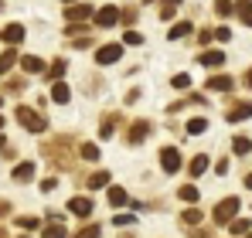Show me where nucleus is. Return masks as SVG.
I'll return each instance as SVG.
<instances>
[{
    "label": "nucleus",
    "mask_w": 252,
    "mask_h": 238,
    "mask_svg": "<svg viewBox=\"0 0 252 238\" xmlns=\"http://www.w3.org/2000/svg\"><path fill=\"white\" fill-rule=\"evenodd\" d=\"M17 122H21L28 133H44V129H48V119H44L38 109H31V106H17Z\"/></svg>",
    "instance_id": "nucleus-1"
},
{
    "label": "nucleus",
    "mask_w": 252,
    "mask_h": 238,
    "mask_svg": "<svg viewBox=\"0 0 252 238\" xmlns=\"http://www.w3.org/2000/svg\"><path fill=\"white\" fill-rule=\"evenodd\" d=\"M239 208H242V201H239V198L218 201V204H215V211H211L215 225H232V221H235V214H239Z\"/></svg>",
    "instance_id": "nucleus-2"
},
{
    "label": "nucleus",
    "mask_w": 252,
    "mask_h": 238,
    "mask_svg": "<svg viewBox=\"0 0 252 238\" xmlns=\"http://www.w3.org/2000/svg\"><path fill=\"white\" fill-rule=\"evenodd\" d=\"M68 147H72V140L68 136H62L58 143L51 140V143H44V157H55V167H72V160H68Z\"/></svg>",
    "instance_id": "nucleus-3"
},
{
    "label": "nucleus",
    "mask_w": 252,
    "mask_h": 238,
    "mask_svg": "<svg viewBox=\"0 0 252 238\" xmlns=\"http://www.w3.org/2000/svg\"><path fill=\"white\" fill-rule=\"evenodd\" d=\"M123 41H109V44H102V48H99V51H95V61H99V65H116V61H120V58H123Z\"/></svg>",
    "instance_id": "nucleus-4"
},
{
    "label": "nucleus",
    "mask_w": 252,
    "mask_h": 238,
    "mask_svg": "<svg viewBox=\"0 0 252 238\" xmlns=\"http://www.w3.org/2000/svg\"><path fill=\"white\" fill-rule=\"evenodd\" d=\"M89 17H95L92 3H68V7H65V21H68V24H85Z\"/></svg>",
    "instance_id": "nucleus-5"
},
{
    "label": "nucleus",
    "mask_w": 252,
    "mask_h": 238,
    "mask_svg": "<svg viewBox=\"0 0 252 238\" xmlns=\"http://www.w3.org/2000/svg\"><path fill=\"white\" fill-rule=\"evenodd\" d=\"M160 170L164 174H177L181 170V150L177 147H164L160 150Z\"/></svg>",
    "instance_id": "nucleus-6"
},
{
    "label": "nucleus",
    "mask_w": 252,
    "mask_h": 238,
    "mask_svg": "<svg viewBox=\"0 0 252 238\" xmlns=\"http://www.w3.org/2000/svg\"><path fill=\"white\" fill-rule=\"evenodd\" d=\"M120 17H123V14L109 3V7H99L92 21H95V28H116V24H120Z\"/></svg>",
    "instance_id": "nucleus-7"
},
{
    "label": "nucleus",
    "mask_w": 252,
    "mask_h": 238,
    "mask_svg": "<svg viewBox=\"0 0 252 238\" xmlns=\"http://www.w3.org/2000/svg\"><path fill=\"white\" fill-rule=\"evenodd\" d=\"M147 136H150V122H147V119H133V122H129V133H126V143L136 147V143H143Z\"/></svg>",
    "instance_id": "nucleus-8"
},
{
    "label": "nucleus",
    "mask_w": 252,
    "mask_h": 238,
    "mask_svg": "<svg viewBox=\"0 0 252 238\" xmlns=\"http://www.w3.org/2000/svg\"><path fill=\"white\" fill-rule=\"evenodd\" d=\"M205 85H208V92H232V89H235V79L225 75V72H215Z\"/></svg>",
    "instance_id": "nucleus-9"
},
{
    "label": "nucleus",
    "mask_w": 252,
    "mask_h": 238,
    "mask_svg": "<svg viewBox=\"0 0 252 238\" xmlns=\"http://www.w3.org/2000/svg\"><path fill=\"white\" fill-rule=\"evenodd\" d=\"M252 116V102H232V109L225 113V119L228 122H242V119Z\"/></svg>",
    "instance_id": "nucleus-10"
},
{
    "label": "nucleus",
    "mask_w": 252,
    "mask_h": 238,
    "mask_svg": "<svg viewBox=\"0 0 252 238\" xmlns=\"http://www.w3.org/2000/svg\"><path fill=\"white\" fill-rule=\"evenodd\" d=\"M198 61H201L205 68H221V65H225V55H221L218 48H208V51L198 55Z\"/></svg>",
    "instance_id": "nucleus-11"
},
{
    "label": "nucleus",
    "mask_w": 252,
    "mask_h": 238,
    "mask_svg": "<svg viewBox=\"0 0 252 238\" xmlns=\"http://www.w3.org/2000/svg\"><path fill=\"white\" fill-rule=\"evenodd\" d=\"M116 126H120V113H113V116H102V122H99V140H113Z\"/></svg>",
    "instance_id": "nucleus-12"
},
{
    "label": "nucleus",
    "mask_w": 252,
    "mask_h": 238,
    "mask_svg": "<svg viewBox=\"0 0 252 238\" xmlns=\"http://www.w3.org/2000/svg\"><path fill=\"white\" fill-rule=\"evenodd\" d=\"M208 163H211V160L205 157V153H194V157L188 160V174H191V177H194V180H198V177H201V174H205V170H208Z\"/></svg>",
    "instance_id": "nucleus-13"
},
{
    "label": "nucleus",
    "mask_w": 252,
    "mask_h": 238,
    "mask_svg": "<svg viewBox=\"0 0 252 238\" xmlns=\"http://www.w3.org/2000/svg\"><path fill=\"white\" fill-rule=\"evenodd\" d=\"M68 211L79 214V218H89L92 214V198H72L68 201Z\"/></svg>",
    "instance_id": "nucleus-14"
},
{
    "label": "nucleus",
    "mask_w": 252,
    "mask_h": 238,
    "mask_svg": "<svg viewBox=\"0 0 252 238\" xmlns=\"http://www.w3.org/2000/svg\"><path fill=\"white\" fill-rule=\"evenodd\" d=\"M0 38L14 48V44H21V41H24V28H21V24H7V28L0 31Z\"/></svg>",
    "instance_id": "nucleus-15"
},
{
    "label": "nucleus",
    "mask_w": 252,
    "mask_h": 238,
    "mask_svg": "<svg viewBox=\"0 0 252 238\" xmlns=\"http://www.w3.org/2000/svg\"><path fill=\"white\" fill-rule=\"evenodd\" d=\"M10 177H14L17 184H28V180H34V163H28V160H24V163H17Z\"/></svg>",
    "instance_id": "nucleus-16"
},
{
    "label": "nucleus",
    "mask_w": 252,
    "mask_h": 238,
    "mask_svg": "<svg viewBox=\"0 0 252 238\" xmlns=\"http://www.w3.org/2000/svg\"><path fill=\"white\" fill-rule=\"evenodd\" d=\"M109 184H113L109 170H95V174H92V177L85 180V187H89V191H99V187H109Z\"/></svg>",
    "instance_id": "nucleus-17"
},
{
    "label": "nucleus",
    "mask_w": 252,
    "mask_h": 238,
    "mask_svg": "<svg viewBox=\"0 0 252 238\" xmlns=\"http://www.w3.org/2000/svg\"><path fill=\"white\" fill-rule=\"evenodd\" d=\"M232 150H235V157H249V153H252V140L246 136V133L232 136Z\"/></svg>",
    "instance_id": "nucleus-18"
},
{
    "label": "nucleus",
    "mask_w": 252,
    "mask_h": 238,
    "mask_svg": "<svg viewBox=\"0 0 252 238\" xmlns=\"http://www.w3.org/2000/svg\"><path fill=\"white\" fill-rule=\"evenodd\" d=\"M21 68H24L28 75H38V72H44V61L38 55H24V58H21Z\"/></svg>",
    "instance_id": "nucleus-19"
},
{
    "label": "nucleus",
    "mask_w": 252,
    "mask_h": 238,
    "mask_svg": "<svg viewBox=\"0 0 252 238\" xmlns=\"http://www.w3.org/2000/svg\"><path fill=\"white\" fill-rule=\"evenodd\" d=\"M51 99H55L58 106H65V102L72 99V92H68V85H65V82H51Z\"/></svg>",
    "instance_id": "nucleus-20"
},
{
    "label": "nucleus",
    "mask_w": 252,
    "mask_h": 238,
    "mask_svg": "<svg viewBox=\"0 0 252 238\" xmlns=\"http://www.w3.org/2000/svg\"><path fill=\"white\" fill-rule=\"evenodd\" d=\"M235 14H239V21H242L246 28H252V0H239V3H235Z\"/></svg>",
    "instance_id": "nucleus-21"
},
{
    "label": "nucleus",
    "mask_w": 252,
    "mask_h": 238,
    "mask_svg": "<svg viewBox=\"0 0 252 238\" xmlns=\"http://www.w3.org/2000/svg\"><path fill=\"white\" fill-rule=\"evenodd\" d=\"M191 31H194V24H191V21H177V24L167 31V38L177 41V38H184V34H191Z\"/></svg>",
    "instance_id": "nucleus-22"
},
{
    "label": "nucleus",
    "mask_w": 252,
    "mask_h": 238,
    "mask_svg": "<svg viewBox=\"0 0 252 238\" xmlns=\"http://www.w3.org/2000/svg\"><path fill=\"white\" fill-rule=\"evenodd\" d=\"M41 238H68V232H65V225H62V221H51V225L41 232Z\"/></svg>",
    "instance_id": "nucleus-23"
},
{
    "label": "nucleus",
    "mask_w": 252,
    "mask_h": 238,
    "mask_svg": "<svg viewBox=\"0 0 252 238\" xmlns=\"http://www.w3.org/2000/svg\"><path fill=\"white\" fill-rule=\"evenodd\" d=\"M65 68H68V61H65V58H58V61H55V65L48 68V82H62Z\"/></svg>",
    "instance_id": "nucleus-24"
},
{
    "label": "nucleus",
    "mask_w": 252,
    "mask_h": 238,
    "mask_svg": "<svg viewBox=\"0 0 252 238\" xmlns=\"http://www.w3.org/2000/svg\"><path fill=\"white\" fill-rule=\"evenodd\" d=\"M24 89H28V82H24V79H7V82H3V92H7V95H21Z\"/></svg>",
    "instance_id": "nucleus-25"
},
{
    "label": "nucleus",
    "mask_w": 252,
    "mask_h": 238,
    "mask_svg": "<svg viewBox=\"0 0 252 238\" xmlns=\"http://www.w3.org/2000/svg\"><path fill=\"white\" fill-rule=\"evenodd\" d=\"M198 194H201V191H198L194 184H184V187L177 191V198H181V201H188V204H198Z\"/></svg>",
    "instance_id": "nucleus-26"
},
{
    "label": "nucleus",
    "mask_w": 252,
    "mask_h": 238,
    "mask_svg": "<svg viewBox=\"0 0 252 238\" xmlns=\"http://www.w3.org/2000/svg\"><path fill=\"white\" fill-rule=\"evenodd\" d=\"M14 61H17V51H14V48H7V51L0 55V75H3V72H10V68H14Z\"/></svg>",
    "instance_id": "nucleus-27"
},
{
    "label": "nucleus",
    "mask_w": 252,
    "mask_h": 238,
    "mask_svg": "<svg viewBox=\"0 0 252 238\" xmlns=\"http://www.w3.org/2000/svg\"><path fill=\"white\" fill-rule=\"evenodd\" d=\"M181 221H184L188 228H191V225H201V211H198V204H194V208H188V211L181 214Z\"/></svg>",
    "instance_id": "nucleus-28"
},
{
    "label": "nucleus",
    "mask_w": 252,
    "mask_h": 238,
    "mask_svg": "<svg viewBox=\"0 0 252 238\" xmlns=\"http://www.w3.org/2000/svg\"><path fill=\"white\" fill-rule=\"evenodd\" d=\"M215 14H218V17H232V14H235V3H232V0H215Z\"/></svg>",
    "instance_id": "nucleus-29"
},
{
    "label": "nucleus",
    "mask_w": 252,
    "mask_h": 238,
    "mask_svg": "<svg viewBox=\"0 0 252 238\" xmlns=\"http://www.w3.org/2000/svg\"><path fill=\"white\" fill-rule=\"evenodd\" d=\"M228 228H232V235H249V232H252L249 218H235V221H232Z\"/></svg>",
    "instance_id": "nucleus-30"
},
{
    "label": "nucleus",
    "mask_w": 252,
    "mask_h": 238,
    "mask_svg": "<svg viewBox=\"0 0 252 238\" xmlns=\"http://www.w3.org/2000/svg\"><path fill=\"white\" fill-rule=\"evenodd\" d=\"M126 201H129V198H126L123 187H109V204H113V208H123Z\"/></svg>",
    "instance_id": "nucleus-31"
},
{
    "label": "nucleus",
    "mask_w": 252,
    "mask_h": 238,
    "mask_svg": "<svg viewBox=\"0 0 252 238\" xmlns=\"http://www.w3.org/2000/svg\"><path fill=\"white\" fill-rule=\"evenodd\" d=\"M123 44H129V48H140V44H143V34H140V31H133V28H126Z\"/></svg>",
    "instance_id": "nucleus-32"
},
{
    "label": "nucleus",
    "mask_w": 252,
    "mask_h": 238,
    "mask_svg": "<svg viewBox=\"0 0 252 238\" xmlns=\"http://www.w3.org/2000/svg\"><path fill=\"white\" fill-rule=\"evenodd\" d=\"M79 153H82V160H92V163H95V160H99V147H95V143H82Z\"/></svg>",
    "instance_id": "nucleus-33"
},
{
    "label": "nucleus",
    "mask_w": 252,
    "mask_h": 238,
    "mask_svg": "<svg viewBox=\"0 0 252 238\" xmlns=\"http://www.w3.org/2000/svg\"><path fill=\"white\" fill-rule=\"evenodd\" d=\"M170 85H174L177 92H184V89H191V75H188V72H181V75H174V79H170Z\"/></svg>",
    "instance_id": "nucleus-34"
},
{
    "label": "nucleus",
    "mask_w": 252,
    "mask_h": 238,
    "mask_svg": "<svg viewBox=\"0 0 252 238\" xmlns=\"http://www.w3.org/2000/svg\"><path fill=\"white\" fill-rule=\"evenodd\" d=\"M205 129H208V119H188V133H191V136H194V133H205Z\"/></svg>",
    "instance_id": "nucleus-35"
},
{
    "label": "nucleus",
    "mask_w": 252,
    "mask_h": 238,
    "mask_svg": "<svg viewBox=\"0 0 252 238\" xmlns=\"http://www.w3.org/2000/svg\"><path fill=\"white\" fill-rule=\"evenodd\" d=\"M72 238H99V225H85V228H79Z\"/></svg>",
    "instance_id": "nucleus-36"
},
{
    "label": "nucleus",
    "mask_w": 252,
    "mask_h": 238,
    "mask_svg": "<svg viewBox=\"0 0 252 238\" xmlns=\"http://www.w3.org/2000/svg\"><path fill=\"white\" fill-rule=\"evenodd\" d=\"M17 225H21V228H28V232H34V228H38V225H41V221H38V218H31V214H28V218H17Z\"/></svg>",
    "instance_id": "nucleus-37"
},
{
    "label": "nucleus",
    "mask_w": 252,
    "mask_h": 238,
    "mask_svg": "<svg viewBox=\"0 0 252 238\" xmlns=\"http://www.w3.org/2000/svg\"><path fill=\"white\" fill-rule=\"evenodd\" d=\"M120 21H123L126 28H133V21H136V7H126V10H123V17H120Z\"/></svg>",
    "instance_id": "nucleus-38"
},
{
    "label": "nucleus",
    "mask_w": 252,
    "mask_h": 238,
    "mask_svg": "<svg viewBox=\"0 0 252 238\" xmlns=\"http://www.w3.org/2000/svg\"><path fill=\"white\" fill-rule=\"evenodd\" d=\"M72 48H92V38L89 34H79V38H72Z\"/></svg>",
    "instance_id": "nucleus-39"
},
{
    "label": "nucleus",
    "mask_w": 252,
    "mask_h": 238,
    "mask_svg": "<svg viewBox=\"0 0 252 238\" xmlns=\"http://www.w3.org/2000/svg\"><path fill=\"white\" fill-rule=\"evenodd\" d=\"M65 34H68V38H79V34H85V24H68Z\"/></svg>",
    "instance_id": "nucleus-40"
},
{
    "label": "nucleus",
    "mask_w": 252,
    "mask_h": 238,
    "mask_svg": "<svg viewBox=\"0 0 252 238\" xmlns=\"http://www.w3.org/2000/svg\"><path fill=\"white\" fill-rule=\"evenodd\" d=\"M215 38H218V41H221V44H225V41L232 38V31H228V28L221 24V28H215Z\"/></svg>",
    "instance_id": "nucleus-41"
},
{
    "label": "nucleus",
    "mask_w": 252,
    "mask_h": 238,
    "mask_svg": "<svg viewBox=\"0 0 252 238\" xmlns=\"http://www.w3.org/2000/svg\"><path fill=\"white\" fill-rule=\"evenodd\" d=\"M160 17H164V21H170V17H174V3H167V0L160 3Z\"/></svg>",
    "instance_id": "nucleus-42"
},
{
    "label": "nucleus",
    "mask_w": 252,
    "mask_h": 238,
    "mask_svg": "<svg viewBox=\"0 0 252 238\" xmlns=\"http://www.w3.org/2000/svg\"><path fill=\"white\" fill-rule=\"evenodd\" d=\"M113 221H116V225H133V221H136V218H133V214H116V218H113Z\"/></svg>",
    "instance_id": "nucleus-43"
},
{
    "label": "nucleus",
    "mask_w": 252,
    "mask_h": 238,
    "mask_svg": "<svg viewBox=\"0 0 252 238\" xmlns=\"http://www.w3.org/2000/svg\"><path fill=\"white\" fill-rule=\"evenodd\" d=\"M215 174H228V160H225V157L215 163Z\"/></svg>",
    "instance_id": "nucleus-44"
},
{
    "label": "nucleus",
    "mask_w": 252,
    "mask_h": 238,
    "mask_svg": "<svg viewBox=\"0 0 252 238\" xmlns=\"http://www.w3.org/2000/svg\"><path fill=\"white\" fill-rule=\"evenodd\" d=\"M211 38H215V31H198V41H201V44H208Z\"/></svg>",
    "instance_id": "nucleus-45"
},
{
    "label": "nucleus",
    "mask_w": 252,
    "mask_h": 238,
    "mask_svg": "<svg viewBox=\"0 0 252 238\" xmlns=\"http://www.w3.org/2000/svg\"><path fill=\"white\" fill-rule=\"evenodd\" d=\"M136 99H140V89H129V92H126V102H129V106H133V102H136Z\"/></svg>",
    "instance_id": "nucleus-46"
},
{
    "label": "nucleus",
    "mask_w": 252,
    "mask_h": 238,
    "mask_svg": "<svg viewBox=\"0 0 252 238\" xmlns=\"http://www.w3.org/2000/svg\"><path fill=\"white\" fill-rule=\"evenodd\" d=\"M55 187H58V180H55V177H48V180L41 184V191H55Z\"/></svg>",
    "instance_id": "nucleus-47"
},
{
    "label": "nucleus",
    "mask_w": 252,
    "mask_h": 238,
    "mask_svg": "<svg viewBox=\"0 0 252 238\" xmlns=\"http://www.w3.org/2000/svg\"><path fill=\"white\" fill-rule=\"evenodd\" d=\"M242 85H246V89H252V68H246V75H242Z\"/></svg>",
    "instance_id": "nucleus-48"
},
{
    "label": "nucleus",
    "mask_w": 252,
    "mask_h": 238,
    "mask_svg": "<svg viewBox=\"0 0 252 238\" xmlns=\"http://www.w3.org/2000/svg\"><path fill=\"white\" fill-rule=\"evenodd\" d=\"M246 187H249V191H252V170H249V174H246Z\"/></svg>",
    "instance_id": "nucleus-49"
},
{
    "label": "nucleus",
    "mask_w": 252,
    "mask_h": 238,
    "mask_svg": "<svg viewBox=\"0 0 252 238\" xmlns=\"http://www.w3.org/2000/svg\"><path fill=\"white\" fill-rule=\"evenodd\" d=\"M167 3H174V7H177V3H184V0H167Z\"/></svg>",
    "instance_id": "nucleus-50"
},
{
    "label": "nucleus",
    "mask_w": 252,
    "mask_h": 238,
    "mask_svg": "<svg viewBox=\"0 0 252 238\" xmlns=\"http://www.w3.org/2000/svg\"><path fill=\"white\" fill-rule=\"evenodd\" d=\"M0 150H3V133H0Z\"/></svg>",
    "instance_id": "nucleus-51"
},
{
    "label": "nucleus",
    "mask_w": 252,
    "mask_h": 238,
    "mask_svg": "<svg viewBox=\"0 0 252 238\" xmlns=\"http://www.w3.org/2000/svg\"><path fill=\"white\" fill-rule=\"evenodd\" d=\"M0 133H3V116H0Z\"/></svg>",
    "instance_id": "nucleus-52"
},
{
    "label": "nucleus",
    "mask_w": 252,
    "mask_h": 238,
    "mask_svg": "<svg viewBox=\"0 0 252 238\" xmlns=\"http://www.w3.org/2000/svg\"><path fill=\"white\" fill-rule=\"evenodd\" d=\"M65 3H75V0H65Z\"/></svg>",
    "instance_id": "nucleus-53"
},
{
    "label": "nucleus",
    "mask_w": 252,
    "mask_h": 238,
    "mask_svg": "<svg viewBox=\"0 0 252 238\" xmlns=\"http://www.w3.org/2000/svg\"><path fill=\"white\" fill-rule=\"evenodd\" d=\"M0 106H3V95H0Z\"/></svg>",
    "instance_id": "nucleus-54"
},
{
    "label": "nucleus",
    "mask_w": 252,
    "mask_h": 238,
    "mask_svg": "<svg viewBox=\"0 0 252 238\" xmlns=\"http://www.w3.org/2000/svg\"><path fill=\"white\" fill-rule=\"evenodd\" d=\"M249 238H252V232H249Z\"/></svg>",
    "instance_id": "nucleus-55"
},
{
    "label": "nucleus",
    "mask_w": 252,
    "mask_h": 238,
    "mask_svg": "<svg viewBox=\"0 0 252 238\" xmlns=\"http://www.w3.org/2000/svg\"><path fill=\"white\" fill-rule=\"evenodd\" d=\"M0 7H3V3H0Z\"/></svg>",
    "instance_id": "nucleus-56"
}]
</instances>
